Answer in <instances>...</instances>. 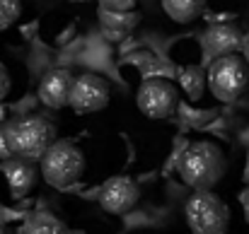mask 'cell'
Masks as SVG:
<instances>
[{"label": "cell", "mask_w": 249, "mask_h": 234, "mask_svg": "<svg viewBox=\"0 0 249 234\" xmlns=\"http://www.w3.org/2000/svg\"><path fill=\"white\" fill-rule=\"evenodd\" d=\"M177 82H179L177 89H181L191 101H198L206 89V68L203 66H184L177 73Z\"/></svg>", "instance_id": "obj_15"}, {"label": "cell", "mask_w": 249, "mask_h": 234, "mask_svg": "<svg viewBox=\"0 0 249 234\" xmlns=\"http://www.w3.org/2000/svg\"><path fill=\"white\" fill-rule=\"evenodd\" d=\"M102 32L107 39H124L128 32H133L141 24V12L131 10V12H109V10H97Z\"/></svg>", "instance_id": "obj_12"}, {"label": "cell", "mask_w": 249, "mask_h": 234, "mask_svg": "<svg viewBox=\"0 0 249 234\" xmlns=\"http://www.w3.org/2000/svg\"><path fill=\"white\" fill-rule=\"evenodd\" d=\"M66 230L68 227L61 217H56L53 213H46V210H36L24 220V225L19 227V234H61Z\"/></svg>", "instance_id": "obj_14"}, {"label": "cell", "mask_w": 249, "mask_h": 234, "mask_svg": "<svg viewBox=\"0 0 249 234\" xmlns=\"http://www.w3.org/2000/svg\"><path fill=\"white\" fill-rule=\"evenodd\" d=\"M0 171L7 181L12 198H24L36 186V179H39L36 164L29 159H22V157H10V159L0 162Z\"/></svg>", "instance_id": "obj_10"}, {"label": "cell", "mask_w": 249, "mask_h": 234, "mask_svg": "<svg viewBox=\"0 0 249 234\" xmlns=\"http://www.w3.org/2000/svg\"><path fill=\"white\" fill-rule=\"evenodd\" d=\"M206 82L211 94L218 101H235L245 94L249 84V66L240 53H230V56H220L215 61L208 63V73Z\"/></svg>", "instance_id": "obj_5"}, {"label": "cell", "mask_w": 249, "mask_h": 234, "mask_svg": "<svg viewBox=\"0 0 249 234\" xmlns=\"http://www.w3.org/2000/svg\"><path fill=\"white\" fill-rule=\"evenodd\" d=\"M71 2H89V0H71Z\"/></svg>", "instance_id": "obj_25"}, {"label": "cell", "mask_w": 249, "mask_h": 234, "mask_svg": "<svg viewBox=\"0 0 249 234\" xmlns=\"http://www.w3.org/2000/svg\"><path fill=\"white\" fill-rule=\"evenodd\" d=\"M237 201H240V205H242V213H245V220L249 222V186H245L242 191H240V196H237Z\"/></svg>", "instance_id": "obj_20"}, {"label": "cell", "mask_w": 249, "mask_h": 234, "mask_svg": "<svg viewBox=\"0 0 249 234\" xmlns=\"http://www.w3.org/2000/svg\"><path fill=\"white\" fill-rule=\"evenodd\" d=\"M75 75L66 68H53L49 70L41 82H39V99L49 106V109H63L68 106V97H71V87H73Z\"/></svg>", "instance_id": "obj_11"}, {"label": "cell", "mask_w": 249, "mask_h": 234, "mask_svg": "<svg viewBox=\"0 0 249 234\" xmlns=\"http://www.w3.org/2000/svg\"><path fill=\"white\" fill-rule=\"evenodd\" d=\"M2 121H5V106L0 104V123H2Z\"/></svg>", "instance_id": "obj_23"}, {"label": "cell", "mask_w": 249, "mask_h": 234, "mask_svg": "<svg viewBox=\"0 0 249 234\" xmlns=\"http://www.w3.org/2000/svg\"><path fill=\"white\" fill-rule=\"evenodd\" d=\"M61 234H85V232H80V230H66V232H61Z\"/></svg>", "instance_id": "obj_24"}, {"label": "cell", "mask_w": 249, "mask_h": 234, "mask_svg": "<svg viewBox=\"0 0 249 234\" xmlns=\"http://www.w3.org/2000/svg\"><path fill=\"white\" fill-rule=\"evenodd\" d=\"M162 10L167 12L169 19L179 24H189L206 15L208 2L206 0H162Z\"/></svg>", "instance_id": "obj_13"}, {"label": "cell", "mask_w": 249, "mask_h": 234, "mask_svg": "<svg viewBox=\"0 0 249 234\" xmlns=\"http://www.w3.org/2000/svg\"><path fill=\"white\" fill-rule=\"evenodd\" d=\"M240 56L245 58V63L249 66V32L245 34V39H242V46H240Z\"/></svg>", "instance_id": "obj_21"}, {"label": "cell", "mask_w": 249, "mask_h": 234, "mask_svg": "<svg viewBox=\"0 0 249 234\" xmlns=\"http://www.w3.org/2000/svg\"><path fill=\"white\" fill-rule=\"evenodd\" d=\"M109 97H111V92H109L107 80L97 73H83L73 80L68 106L75 114H94L109 104Z\"/></svg>", "instance_id": "obj_7"}, {"label": "cell", "mask_w": 249, "mask_h": 234, "mask_svg": "<svg viewBox=\"0 0 249 234\" xmlns=\"http://www.w3.org/2000/svg\"><path fill=\"white\" fill-rule=\"evenodd\" d=\"M7 138L12 155L29 159V162H41L46 150L56 143V126L46 116H22L17 121L5 123Z\"/></svg>", "instance_id": "obj_2"}, {"label": "cell", "mask_w": 249, "mask_h": 234, "mask_svg": "<svg viewBox=\"0 0 249 234\" xmlns=\"http://www.w3.org/2000/svg\"><path fill=\"white\" fill-rule=\"evenodd\" d=\"M7 94H10V73H7V68L0 63V101H2Z\"/></svg>", "instance_id": "obj_19"}, {"label": "cell", "mask_w": 249, "mask_h": 234, "mask_svg": "<svg viewBox=\"0 0 249 234\" xmlns=\"http://www.w3.org/2000/svg\"><path fill=\"white\" fill-rule=\"evenodd\" d=\"M10 157H15V155H12V148H10L7 128H5V123H0V162H5Z\"/></svg>", "instance_id": "obj_18"}, {"label": "cell", "mask_w": 249, "mask_h": 234, "mask_svg": "<svg viewBox=\"0 0 249 234\" xmlns=\"http://www.w3.org/2000/svg\"><path fill=\"white\" fill-rule=\"evenodd\" d=\"M138 198H141V188H138L136 179H131L126 174L109 176L99 186V193H97L102 210L109 215H128L136 208Z\"/></svg>", "instance_id": "obj_8"}, {"label": "cell", "mask_w": 249, "mask_h": 234, "mask_svg": "<svg viewBox=\"0 0 249 234\" xmlns=\"http://www.w3.org/2000/svg\"><path fill=\"white\" fill-rule=\"evenodd\" d=\"M245 32L240 24L235 22H218L211 24L203 34V61L211 63L220 56H230V53H240Z\"/></svg>", "instance_id": "obj_9"}, {"label": "cell", "mask_w": 249, "mask_h": 234, "mask_svg": "<svg viewBox=\"0 0 249 234\" xmlns=\"http://www.w3.org/2000/svg\"><path fill=\"white\" fill-rule=\"evenodd\" d=\"M186 225L194 234H228L230 208L213 191H194L184 205Z\"/></svg>", "instance_id": "obj_4"}, {"label": "cell", "mask_w": 249, "mask_h": 234, "mask_svg": "<svg viewBox=\"0 0 249 234\" xmlns=\"http://www.w3.org/2000/svg\"><path fill=\"white\" fill-rule=\"evenodd\" d=\"M242 181H245V186H249V152H247V162H245V171H242Z\"/></svg>", "instance_id": "obj_22"}, {"label": "cell", "mask_w": 249, "mask_h": 234, "mask_svg": "<svg viewBox=\"0 0 249 234\" xmlns=\"http://www.w3.org/2000/svg\"><path fill=\"white\" fill-rule=\"evenodd\" d=\"M39 164H41L39 171L44 181L58 191L75 186L87 169L83 150L68 138H56V143L46 150V155L41 157Z\"/></svg>", "instance_id": "obj_3"}, {"label": "cell", "mask_w": 249, "mask_h": 234, "mask_svg": "<svg viewBox=\"0 0 249 234\" xmlns=\"http://www.w3.org/2000/svg\"><path fill=\"white\" fill-rule=\"evenodd\" d=\"M22 15V2L19 0H0V29L12 27Z\"/></svg>", "instance_id": "obj_16"}, {"label": "cell", "mask_w": 249, "mask_h": 234, "mask_svg": "<svg viewBox=\"0 0 249 234\" xmlns=\"http://www.w3.org/2000/svg\"><path fill=\"white\" fill-rule=\"evenodd\" d=\"M177 171L194 191H213L225 176V155L211 140L189 143L177 157Z\"/></svg>", "instance_id": "obj_1"}, {"label": "cell", "mask_w": 249, "mask_h": 234, "mask_svg": "<svg viewBox=\"0 0 249 234\" xmlns=\"http://www.w3.org/2000/svg\"><path fill=\"white\" fill-rule=\"evenodd\" d=\"M136 101L141 114H145L148 118H172L181 106L177 84L167 78H145L138 87Z\"/></svg>", "instance_id": "obj_6"}, {"label": "cell", "mask_w": 249, "mask_h": 234, "mask_svg": "<svg viewBox=\"0 0 249 234\" xmlns=\"http://www.w3.org/2000/svg\"><path fill=\"white\" fill-rule=\"evenodd\" d=\"M102 10H109V12H131L136 10L138 0H97Z\"/></svg>", "instance_id": "obj_17"}]
</instances>
